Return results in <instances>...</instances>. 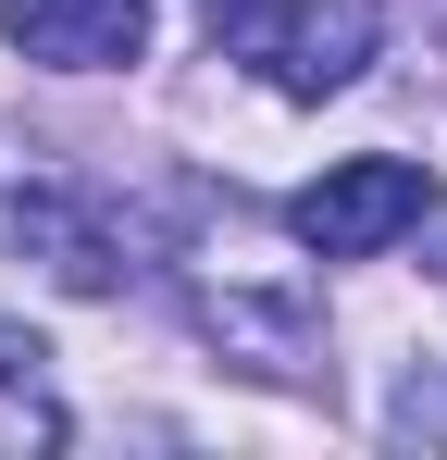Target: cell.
<instances>
[{"label": "cell", "instance_id": "277c9868", "mask_svg": "<svg viewBox=\"0 0 447 460\" xmlns=\"http://www.w3.org/2000/svg\"><path fill=\"white\" fill-rule=\"evenodd\" d=\"M0 225H13V249H38V261L63 274L74 299H100V287L125 274V236L100 225L74 187H13V212H0Z\"/></svg>", "mask_w": 447, "mask_h": 460}, {"label": "cell", "instance_id": "7a4b0ae2", "mask_svg": "<svg viewBox=\"0 0 447 460\" xmlns=\"http://www.w3.org/2000/svg\"><path fill=\"white\" fill-rule=\"evenodd\" d=\"M435 212V174L423 162H385V150H361V162H323L311 187H298V249L311 261H372V249H398V236Z\"/></svg>", "mask_w": 447, "mask_h": 460}, {"label": "cell", "instance_id": "6da1fadb", "mask_svg": "<svg viewBox=\"0 0 447 460\" xmlns=\"http://www.w3.org/2000/svg\"><path fill=\"white\" fill-rule=\"evenodd\" d=\"M212 38L286 100H336L372 63V0H212Z\"/></svg>", "mask_w": 447, "mask_h": 460}, {"label": "cell", "instance_id": "3957f363", "mask_svg": "<svg viewBox=\"0 0 447 460\" xmlns=\"http://www.w3.org/2000/svg\"><path fill=\"white\" fill-rule=\"evenodd\" d=\"M0 38L50 75H125L149 50V0H0Z\"/></svg>", "mask_w": 447, "mask_h": 460}, {"label": "cell", "instance_id": "8992f818", "mask_svg": "<svg viewBox=\"0 0 447 460\" xmlns=\"http://www.w3.org/2000/svg\"><path fill=\"white\" fill-rule=\"evenodd\" d=\"M50 349L25 336V323H0V460L25 448H63V398H50V374H38Z\"/></svg>", "mask_w": 447, "mask_h": 460}, {"label": "cell", "instance_id": "5b68a950", "mask_svg": "<svg viewBox=\"0 0 447 460\" xmlns=\"http://www.w3.org/2000/svg\"><path fill=\"white\" fill-rule=\"evenodd\" d=\"M199 323H212V349H236L249 374H274V385H311V374H323V336H311V311H298V299L236 287V299H199Z\"/></svg>", "mask_w": 447, "mask_h": 460}]
</instances>
